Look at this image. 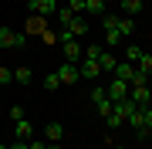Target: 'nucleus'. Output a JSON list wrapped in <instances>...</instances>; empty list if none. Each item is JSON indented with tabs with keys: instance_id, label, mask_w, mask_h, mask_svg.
Returning <instances> with one entry per match:
<instances>
[{
	"instance_id": "3",
	"label": "nucleus",
	"mask_w": 152,
	"mask_h": 149,
	"mask_svg": "<svg viewBox=\"0 0 152 149\" xmlns=\"http://www.w3.org/2000/svg\"><path fill=\"white\" fill-rule=\"evenodd\" d=\"M0 48H27V34H17L10 27H0Z\"/></svg>"
},
{
	"instance_id": "35",
	"label": "nucleus",
	"mask_w": 152,
	"mask_h": 149,
	"mask_svg": "<svg viewBox=\"0 0 152 149\" xmlns=\"http://www.w3.org/2000/svg\"><path fill=\"white\" fill-rule=\"evenodd\" d=\"M115 149H122V146H115Z\"/></svg>"
},
{
	"instance_id": "18",
	"label": "nucleus",
	"mask_w": 152,
	"mask_h": 149,
	"mask_svg": "<svg viewBox=\"0 0 152 149\" xmlns=\"http://www.w3.org/2000/svg\"><path fill=\"white\" fill-rule=\"evenodd\" d=\"M145 54V51L142 48H125V61H129V65H139V58Z\"/></svg>"
},
{
	"instance_id": "13",
	"label": "nucleus",
	"mask_w": 152,
	"mask_h": 149,
	"mask_svg": "<svg viewBox=\"0 0 152 149\" xmlns=\"http://www.w3.org/2000/svg\"><path fill=\"white\" fill-rule=\"evenodd\" d=\"M61 136H64V126H61V122H51V126L44 129V139H48V142H61Z\"/></svg>"
},
{
	"instance_id": "30",
	"label": "nucleus",
	"mask_w": 152,
	"mask_h": 149,
	"mask_svg": "<svg viewBox=\"0 0 152 149\" xmlns=\"http://www.w3.org/2000/svg\"><path fill=\"white\" fill-rule=\"evenodd\" d=\"M27 149H48V142H37V139H31V142H27Z\"/></svg>"
},
{
	"instance_id": "22",
	"label": "nucleus",
	"mask_w": 152,
	"mask_h": 149,
	"mask_svg": "<svg viewBox=\"0 0 152 149\" xmlns=\"http://www.w3.org/2000/svg\"><path fill=\"white\" fill-rule=\"evenodd\" d=\"M105 98H108V92H105L102 85H95V88H91V102L98 105V102H105Z\"/></svg>"
},
{
	"instance_id": "20",
	"label": "nucleus",
	"mask_w": 152,
	"mask_h": 149,
	"mask_svg": "<svg viewBox=\"0 0 152 149\" xmlns=\"http://www.w3.org/2000/svg\"><path fill=\"white\" fill-rule=\"evenodd\" d=\"M105 122H108V129H118V126H122V122H125V119H122V115H118V112H115V109H112V112H108V115H105Z\"/></svg>"
},
{
	"instance_id": "33",
	"label": "nucleus",
	"mask_w": 152,
	"mask_h": 149,
	"mask_svg": "<svg viewBox=\"0 0 152 149\" xmlns=\"http://www.w3.org/2000/svg\"><path fill=\"white\" fill-rule=\"evenodd\" d=\"M54 4H68V0H54Z\"/></svg>"
},
{
	"instance_id": "7",
	"label": "nucleus",
	"mask_w": 152,
	"mask_h": 149,
	"mask_svg": "<svg viewBox=\"0 0 152 149\" xmlns=\"http://www.w3.org/2000/svg\"><path fill=\"white\" fill-rule=\"evenodd\" d=\"M105 92H108V102H122V98H129V85L118 81V78H112Z\"/></svg>"
},
{
	"instance_id": "17",
	"label": "nucleus",
	"mask_w": 152,
	"mask_h": 149,
	"mask_svg": "<svg viewBox=\"0 0 152 149\" xmlns=\"http://www.w3.org/2000/svg\"><path fill=\"white\" fill-rule=\"evenodd\" d=\"M118 31H122V37L135 34V21H129V17H118Z\"/></svg>"
},
{
	"instance_id": "25",
	"label": "nucleus",
	"mask_w": 152,
	"mask_h": 149,
	"mask_svg": "<svg viewBox=\"0 0 152 149\" xmlns=\"http://www.w3.org/2000/svg\"><path fill=\"white\" fill-rule=\"evenodd\" d=\"M64 7H68L71 14H85V0H68Z\"/></svg>"
},
{
	"instance_id": "11",
	"label": "nucleus",
	"mask_w": 152,
	"mask_h": 149,
	"mask_svg": "<svg viewBox=\"0 0 152 149\" xmlns=\"http://www.w3.org/2000/svg\"><path fill=\"white\" fill-rule=\"evenodd\" d=\"M14 136L20 139V142H31V136H34L31 122H27V119H17V122H14Z\"/></svg>"
},
{
	"instance_id": "23",
	"label": "nucleus",
	"mask_w": 152,
	"mask_h": 149,
	"mask_svg": "<svg viewBox=\"0 0 152 149\" xmlns=\"http://www.w3.org/2000/svg\"><path fill=\"white\" fill-rule=\"evenodd\" d=\"M10 81H14V71L10 68H0V88H7Z\"/></svg>"
},
{
	"instance_id": "1",
	"label": "nucleus",
	"mask_w": 152,
	"mask_h": 149,
	"mask_svg": "<svg viewBox=\"0 0 152 149\" xmlns=\"http://www.w3.org/2000/svg\"><path fill=\"white\" fill-rule=\"evenodd\" d=\"M129 98L135 102L139 109L152 105V88H149V81H142V85H129Z\"/></svg>"
},
{
	"instance_id": "32",
	"label": "nucleus",
	"mask_w": 152,
	"mask_h": 149,
	"mask_svg": "<svg viewBox=\"0 0 152 149\" xmlns=\"http://www.w3.org/2000/svg\"><path fill=\"white\" fill-rule=\"evenodd\" d=\"M48 149H61V146H58V142H48Z\"/></svg>"
},
{
	"instance_id": "28",
	"label": "nucleus",
	"mask_w": 152,
	"mask_h": 149,
	"mask_svg": "<svg viewBox=\"0 0 152 149\" xmlns=\"http://www.w3.org/2000/svg\"><path fill=\"white\" fill-rule=\"evenodd\" d=\"M142 119H145V129L152 132V105H145V109H142Z\"/></svg>"
},
{
	"instance_id": "15",
	"label": "nucleus",
	"mask_w": 152,
	"mask_h": 149,
	"mask_svg": "<svg viewBox=\"0 0 152 149\" xmlns=\"http://www.w3.org/2000/svg\"><path fill=\"white\" fill-rule=\"evenodd\" d=\"M85 14H95V17H105V0H85Z\"/></svg>"
},
{
	"instance_id": "31",
	"label": "nucleus",
	"mask_w": 152,
	"mask_h": 149,
	"mask_svg": "<svg viewBox=\"0 0 152 149\" xmlns=\"http://www.w3.org/2000/svg\"><path fill=\"white\" fill-rule=\"evenodd\" d=\"M7 149H27V142H20V139H17L14 146H7Z\"/></svg>"
},
{
	"instance_id": "14",
	"label": "nucleus",
	"mask_w": 152,
	"mask_h": 149,
	"mask_svg": "<svg viewBox=\"0 0 152 149\" xmlns=\"http://www.w3.org/2000/svg\"><path fill=\"white\" fill-rule=\"evenodd\" d=\"M14 81H17V85H31V81H34V71H31L27 65L17 68V71H14Z\"/></svg>"
},
{
	"instance_id": "19",
	"label": "nucleus",
	"mask_w": 152,
	"mask_h": 149,
	"mask_svg": "<svg viewBox=\"0 0 152 149\" xmlns=\"http://www.w3.org/2000/svg\"><path fill=\"white\" fill-rule=\"evenodd\" d=\"M122 10L125 14H139L142 10V0H122Z\"/></svg>"
},
{
	"instance_id": "24",
	"label": "nucleus",
	"mask_w": 152,
	"mask_h": 149,
	"mask_svg": "<svg viewBox=\"0 0 152 149\" xmlns=\"http://www.w3.org/2000/svg\"><path fill=\"white\" fill-rule=\"evenodd\" d=\"M95 109H98V115H102V119H105V115H108V112L115 109V102H108V98H105V102H98V105H95Z\"/></svg>"
},
{
	"instance_id": "16",
	"label": "nucleus",
	"mask_w": 152,
	"mask_h": 149,
	"mask_svg": "<svg viewBox=\"0 0 152 149\" xmlns=\"http://www.w3.org/2000/svg\"><path fill=\"white\" fill-rule=\"evenodd\" d=\"M135 68H139V71H142V75H145V78H152V54H142Z\"/></svg>"
},
{
	"instance_id": "10",
	"label": "nucleus",
	"mask_w": 152,
	"mask_h": 149,
	"mask_svg": "<svg viewBox=\"0 0 152 149\" xmlns=\"http://www.w3.org/2000/svg\"><path fill=\"white\" fill-rule=\"evenodd\" d=\"M64 31L71 34V37H81V34H88V24L81 21V14H75V17H71V21L64 24Z\"/></svg>"
},
{
	"instance_id": "4",
	"label": "nucleus",
	"mask_w": 152,
	"mask_h": 149,
	"mask_svg": "<svg viewBox=\"0 0 152 149\" xmlns=\"http://www.w3.org/2000/svg\"><path fill=\"white\" fill-rule=\"evenodd\" d=\"M125 122L132 126V132H135L139 139H145V136H149V129H145V119H142V109H139V105L129 112V119H125Z\"/></svg>"
},
{
	"instance_id": "6",
	"label": "nucleus",
	"mask_w": 152,
	"mask_h": 149,
	"mask_svg": "<svg viewBox=\"0 0 152 149\" xmlns=\"http://www.w3.org/2000/svg\"><path fill=\"white\" fill-rule=\"evenodd\" d=\"M58 78H61V85H75L78 78H81V71H78V65H71V61H64V65L58 68Z\"/></svg>"
},
{
	"instance_id": "26",
	"label": "nucleus",
	"mask_w": 152,
	"mask_h": 149,
	"mask_svg": "<svg viewBox=\"0 0 152 149\" xmlns=\"http://www.w3.org/2000/svg\"><path fill=\"white\" fill-rule=\"evenodd\" d=\"M54 17H58V21H61V24H68V21H71V17H75V14H71V10H68V7H58V14H54Z\"/></svg>"
},
{
	"instance_id": "5",
	"label": "nucleus",
	"mask_w": 152,
	"mask_h": 149,
	"mask_svg": "<svg viewBox=\"0 0 152 149\" xmlns=\"http://www.w3.org/2000/svg\"><path fill=\"white\" fill-rule=\"evenodd\" d=\"M27 4H31L34 17H54L58 14V4H54V0H27Z\"/></svg>"
},
{
	"instance_id": "29",
	"label": "nucleus",
	"mask_w": 152,
	"mask_h": 149,
	"mask_svg": "<svg viewBox=\"0 0 152 149\" xmlns=\"http://www.w3.org/2000/svg\"><path fill=\"white\" fill-rule=\"evenodd\" d=\"M10 119L17 122V119H24V109H20V105H14V109H10Z\"/></svg>"
},
{
	"instance_id": "8",
	"label": "nucleus",
	"mask_w": 152,
	"mask_h": 149,
	"mask_svg": "<svg viewBox=\"0 0 152 149\" xmlns=\"http://www.w3.org/2000/svg\"><path fill=\"white\" fill-rule=\"evenodd\" d=\"M78 71H81V78H88V81H95V78L102 75V68H98V58H81Z\"/></svg>"
},
{
	"instance_id": "2",
	"label": "nucleus",
	"mask_w": 152,
	"mask_h": 149,
	"mask_svg": "<svg viewBox=\"0 0 152 149\" xmlns=\"http://www.w3.org/2000/svg\"><path fill=\"white\" fill-rule=\"evenodd\" d=\"M102 27H105V37H108V48H118L122 44V31H118V17H102Z\"/></svg>"
},
{
	"instance_id": "12",
	"label": "nucleus",
	"mask_w": 152,
	"mask_h": 149,
	"mask_svg": "<svg viewBox=\"0 0 152 149\" xmlns=\"http://www.w3.org/2000/svg\"><path fill=\"white\" fill-rule=\"evenodd\" d=\"M115 65H118V61H115L112 51H102V54H98V68H102V75H112Z\"/></svg>"
},
{
	"instance_id": "27",
	"label": "nucleus",
	"mask_w": 152,
	"mask_h": 149,
	"mask_svg": "<svg viewBox=\"0 0 152 149\" xmlns=\"http://www.w3.org/2000/svg\"><path fill=\"white\" fill-rule=\"evenodd\" d=\"M98 54H102V44H88L85 48V58H98Z\"/></svg>"
},
{
	"instance_id": "34",
	"label": "nucleus",
	"mask_w": 152,
	"mask_h": 149,
	"mask_svg": "<svg viewBox=\"0 0 152 149\" xmlns=\"http://www.w3.org/2000/svg\"><path fill=\"white\" fill-rule=\"evenodd\" d=\"M0 149H7V146H4V142H0Z\"/></svg>"
},
{
	"instance_id": "21",
	"label": "nucleus",
	"mask_w": 152,
	"mask_h": 149,
	"mask_svg": "<svg viewBox=\"0 0 152 149\" xmlns=\"http://www.w3.org/2000/svg\"><path fill=\"white\" fill-rule=\"evenodd\" d=\"M44 88H48V92H54V88H61V78H58V71L44 78Z\"/></svg>"
},
{
	"instance_id": "9",
	"label": "nucleus",
	"mask_w": 152,
	"mask_h": 149,
	"mask_svg": "<svg viewBox=\"0 0 152 149\" xmlns=\"http://www.w3.org/2000/svg\"><path fill=\"white\" fill-rule=\"evenodd\" d=\"M81 58H85V48L78 44V37H75V41H64V61H71V65H78Z\"/></svg>"
}]
</instances>
